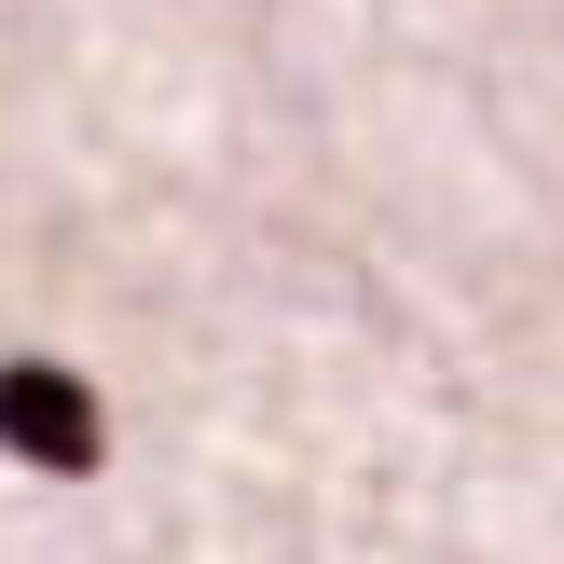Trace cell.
Wrapping results in <instances>:
<instances>
[{"label": "cell", "mask_w": 564, "mask_h": 564, "mask_svg": "<svg viewBox=\"0 0 564 564\" xmlns=\"http://www.w3.org/2000/svg\"><path fill=\"white\" fill-rule=\"evenodd\" d=\"M0 455H28V468H55V482H83V468L110 455V427H97V400H83L55 358H0Z\"/></svg>", "instance_id": "1"}]
</instances>
